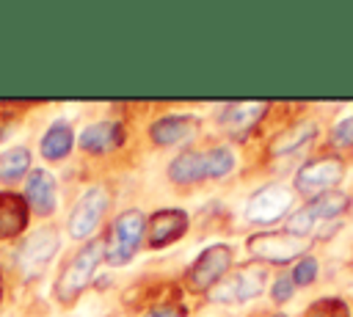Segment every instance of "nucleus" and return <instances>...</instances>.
<instances>
[{
  "label": "nucleus",
  "mask_w": 353,
  "mask_h": 317,
  "mask_svg": "<svg viewBox=\"0 0 353 317\" xmlns=\"http://www.w3.org/2000/svg\"><path fill=\"white\" fill-rule=\"evenodd\" d=\"M102 259H105V237H94V240H88L80 251H74L72 259H69V262L63 265V270L58 273L55 298H58L63 306L74 303V300L85 292V287L91 284V278H94V273H97V267H99Z\"/></svg>",
  "instance_id": "1"
},
{
  "label": "nucleus",
  "mask_w": 353,
  "mask_h": 317,
  "mask_svg": "<svg viewBox=\"0 0 353 317\" xmlns=\"http://www.w3.org/2000/svg\"><path fill=\"white\" fill-rule=\"evenodd\" d=\"M270 278V267L262 262H245L240 267H232L210 292L207 300L210 303H221V306H232V303H248L254 298H259L268 287Z\"/></svg>",
  "instance_id": "2"
},
{
  "label": "nucleus",
  "mask_w": 353,
  "mask_h": 317,
  "mask_svg": "<svg viewBox=\"0 0 353 317\" xmlns=\"http://www.w3.org/2000/svg\"><path fill=\"white\" fill-rule=\"evenodd\" d=\"M312 237L295 234L290 229H279V232H256L245 240L248 254L254 256V262L262 265H287V262H298L301 256L309 254Z\"/></svg>",
  "instance_id": "3"
},
{
  "label": "nucleus",
  "mask_w": 353,
  "mask_h": 317,
  "mask_svg": "<svg viewBox=\"0 0 353 317\" xmlns=\"http://www.w3.org/2000/svg\"><path fill=\"white\" fill-rule=\"evenodd\" d=\"M347 174V163L339 154H320L306 160L298 171H295V193H301L306 201L336 190V185L345 179Z\"/></svg>",
  "instance_id": "4"
},
{
  "label": "nucleus",
  "mask_w": 353,
  "mask_h": 317,
  "mask_svg": "<svg viewBox=\"0 0 353 317\" xmlns=\"http://www.w3.org/2000/svg\"><path fill=\"white\" fill-rule=\"evenodd\" d=\"M146 237V215L141 209H124L116 215L108 237H105V259L113 267L127 265L135 251L141 248V240Z\"/></svg>",
  "instance_id": "5"
},
{
  "label": "nucleus",
  "mask_w": 353,
  "mask_h": 317,
  "mask_svg": "<svg viewBox=\"0 0 353 317\" xmlns=\"http://www.w3.org/2000/svg\"><path fill=\"white\" fill-rule=\"evenodd\" d=\"M353 198L342 190H331V193H323L312 201H306L301 209H295L287 221V229L295 232V234H303V237H312V232H317L323 223L328 221H336L339 215H345L350 209Z\"/></svg>",
  "instance_id": "6"
},
{
  "label": "nucleus",
  "mask_w": 353,
  "mask_h": 317,
  "mask_svg": "<svg viewBox=\"0 0 353 317\" xmlns=\"http://www.w3.org/2000/svg\"><path fill=\"white\" fill-rule=\"evenodd\" d=\"M232 245L226 243H215V245H207L185 270V284L193 289V292H201L207 295L229 270H232Z\"/></svg>",
  "instance_id": "7"
},
{
  "label": "nucleus",
  "mask_w": 353,
  "mask_h": 317,
  "mask_svg": "<svg viewBox=\"0 0 353 317\" xmlns=\"http://www.w3.org/2000/svg\"><path fill=\"white\" fill-rule=\"evenodd\" d=\"M292 201H295V193L292 187L281 185V182H270V185H262L259 190L251 193L248 204H245V221L254 223V226H268V223H279L287 218V212L292 209Z\"/></svg>",
  "instance_id": "8"
},
{
  "label": "nucleus",
  "mask_w": 353,
  "mask_h": 317,
  "mask_svg": "<svg viewBox=\"0 0 353 317\" xmlns=\"http://www.w3.org/2000/svg\"><path fill=\"white\" fill-rule=\"evenodd\" d=\"M108 204H110V193H108V187H102V185L88 187V190L77 198V204H74V209H72V215H69V223H66L69 234H72L74 240H85V237H91V234L97 232L99 221L105 218Z\"/></svg>",
  "instance_id": "9"
},
{
  "label": "nucleus",
  "mask_w": 353,
  "mask_h": 317,
  "mask_svg": "<svg viewBox=\"0 0 353 317\" xmlns=\"http://www.w3.org/2000/svg\"><path fill=\"white\" fill-rule=\"evenodd\" d=\"M190 226V218L185 209L179 207H165V209H157L146 218V245L152 251H160V248H168L171 243H176L179 237H185Z\"/></svg>",
  "instance_id": "10"
},
{
  "label": "nucleus",
  "mask_w": 353,
  "mask_h": 317,
  "mask_svg": "<svg viewBox=\"0 0 353 317\" xmlns=\"http://www.w3.org/2000/svg\"><path fill=\"white\" fill-rule=\"evenodd\" d=\"M270 110L268 102L259 99H245V102H229L218 110V124L223 127L226 135H232L234 141H243Z\"/></svg>",
  "instance_id": "11"
},
{
  "label": "nucleus",
  "mask_w": 353,
  "mask_h": 317,
  "mask_svg": "<svg viewBox=\"0 0 353 317\" xmlns=\"http://www.w3.org/2000/svg\"><path fill=\"white\" fill-rule=\"evenodd\" d=\"M201 121L190 113H168L149 124V141L154 146H179L199 135Z\"/></svg>",
  "instance_id": "12"
},
{
  "label": "nucleus",
  "mask_w": 353,
  "mask_h": 317,
  "mask_svg": "<svg viewBox=\"0 0 353 317\" xmlns=\"http://www.w3.org/2000/svg\"><path fill=\"white\" fill-rule=\"evenodd\" d=\"M61 245V237H58V229L55 226H39L19 248V267L28 273V276H36L44 270V265L55 256Z\"/></svg>",
  "instance_id": "13"
},
{
  "label": "nucleus",
  "mask_w": 353,
  "mask_h": 317,
  "mask_svg": "<svg viewBox=\"0 0 353 317\" xmlns=\"http://www.w3.org/2000/svg\"><path fill=\"white\" fill-rule=\"evenodd\" d=\"M124 138H127L124 124L110 119V121H94V124H88V127L80 132L77 143H80V149L88 152V154H108V152L119 149V146L124 143Z\"/></svg>",
  "instance_id": "14"
},
{
  "label": "nucleus",
  "mask_w": 353,
  "mask_h": 317,
  "mask_svg": "<svg viewBox=\"0 0 353 317\" xmlns=\"http://www.w3.org/2000/svg\"><path fill=\"white\" fill-rule=\"evenodd\" d=\"M55 198H58V193H55V176L50 171H44V168H33L28 174V179H25V201H28V207L36 215L47 218L55 209Z\"/></svg>",
  "instance_id": "15"
},
{
  "label": "nucleus",
  "mask_w": 353,
  "mask_h": 317,
  "mask_svg": "<svg viewBox=\"0 0 353 317\" xmlns=\"http://www.w3.org/2000/svg\"><path fill=\"white\" fill-rule=\"evenodd\" d=\"M317 135V124L312 119H301L290 127H284L281 132H276L268 143V154L270 157H290L295 154L298 149H303L306 143H312Z\"/></svg>",
  "instance_id": "16"
},
{
  "label": "nucleus",
  "mask_w": 353,
  "mask_h": 317,
  "mask_svg": "<svg viewBox=\"0 0 353 317\" xmlns=\"http://www.w3.org/2000/svg\"><path fill=\"white\" fill-rule=\"evenodd\" d=\"M28 215H30V207L19 193L0 190V240L17 237L28 226Z\"/></svg>",
  "instance_id": "17"
},
{
  "label": "nucleus",
  "mask_w": 353,
  "mask_h": 317,
  "mask_svg": "<svg viewBox=\"0 0 353 317\" xmlns=\"http://www.w3.org/2000/svg\"><path fill=\"white\" fill-rule=\"evenodd\" d=\"M165 174L174 185L201 182V179H207V157H204V152H182L168 163Z\"/></svg>",
  "instance_id": "18"
},
{
  "label": "nucleus",
  "mask_w": 353,
  "mask_h": 317,
  "mask_svg": "<svg viewBox=\"0 0 353 317\" xmlns=\"http://www.w3.org/2000/svg\"><path fill=\"white\" fill-rule=\"evenodd\" d=\"M72 146H74V130L69 121H52L39 143L44 160H63L72 152Z\"/></svg>",
  "instance_id": "19"
},
{
  "label": "nucleus",
  "mask_w": 353,
  "mask_h": 317,
  "mask_svg": "<svg viewBox=\"0 0 353 317\" xmlns=\"http://www.w3.org/2000/svg\"><path fill=\"white\" fill-rule=\"evenodd\" d=\"M30 168V152L25 146H11L0 154V182H17Z\"/></svg>",
  "instance_id": "20"
},
{
  "label": "nucleus",
  "mask_w": 353,
  "mask_h": 317,
  "mask_svg": "<svg viewBox=\"0 0 353 317\" xmlns=\"http://www.w3.org/2000/svg\"><path fill=\"white\" fill-rule=\"evenodd\" d=\"M204 157H207V179L229 176L237 163V157L229 146H210V149H204Z\"/></svg>",
  "instance_id": "21"
},
{
  "label": "nucleus",
  "mask_w": 353,
  "mask_h": 317,
  "mask_svg": "<svg viewBox=\"0 0 353 317\" xmlns=\"http://www.w3.org/2000/svg\"><path fill=\"white\" fill-rule=\"evenodd\" d=\"M303 317H350V306L342 298H317L303 309Z\"/></svg>",
  "instance_id": "22"
},
{
  "label": "nucleus",
  "mask_w": 353,
  "mask_h": 317,
  "mask_svg": "<svg viewBox=\"0 0 353 317\" xmlns=\"http://www.w3.org/2000/svg\"><path fill=\"white\" fill-rule=\"evenodd\" d=\"M317 273H320V262L314 259V256H301L298 262H295V267H292V281H295V287H309V284H314V278H317Z\"/></svg>",
  "instance_id": "23"
},
{
  "label": "nucleus",
  "mask_w": 353,
  "mask_h": 317,
  "mask_svg": "<svg viewBox=\"0 0 353 317\" xmlns=\"http://www.w3.org/2000/svg\"><path fill=\"white\" fill-rule=\"evenodd\" d=\"M328 146L331 149H353V116H345L331 127Z\"/></svg>",
  "instance_id": "24"
},
{
  "label": "nucleus",
  "mask_w": 353,
  "mask_h": 317,
  "mask_svg": "<svg viewBox=\"0 0 353 317\" xmlns=\"http://www.w3.org/2000/svg\"><path fill=\"white\" fill-rule=\"evenodd\" d=\"M292 295H295V281H292V276H287V273L276 276V281H273V287H270V300H273V303H287V300H292Z\"/></svg>",
  "instance_id": "25"
},
{
  "label": "nucleus",
  "mask_w": 353,
  "mask_h": 317,
  "mask_svg": "<svg viewBox=\"0 0 353 317\" xmlns=\"http://www.w3.org/2000/svg\"><path fill=\"white\" fill-rule=\"evenodd\" d=\"M143 317H188V311H185L182 306H176V303H165V306L149 309Z\"/></svg>",
  "instance_id": "26"
},
{
  "label": "nucleus",
  "mask_w": 353,
  "mask_h": 317,
  "mask_svg": "<svg viewBox=\"0 0 353 317\" xmlns=\"http://www.w3.org/2000/svg\"><path fill=\"white\" fill-rule=\"evenodd\" d=\"M270 317H287V314H281V311H276V314H270Z\"/></svg>",
  "instance_id": "27"
}]
</instances>
